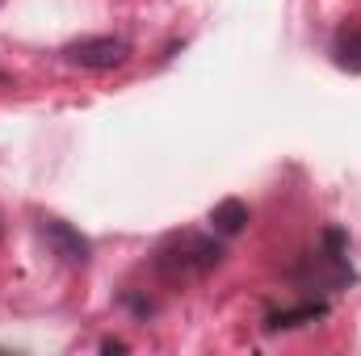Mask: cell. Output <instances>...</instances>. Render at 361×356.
<instances>
[{"label": "cell", "instance_id": "cell-4", "mask_svg": "<svg viewBox=\"0 0 361 356\" xmlns=\"http://www.w3.org/2000/svg\"><path fill=\"white\" fill-rule=\"evenodd\" d=\"M294 281L311 285V289H341V285L353 281V268L345 265V256H336V252H315V256L302 260V268L294 272Z\"/></svg>", "mask_w": 361, "mask_h": 356}, {"label": "cell", "instance_id": "cell-3", "mask_svg": "<svg viewBox=\"0 0 361 356\" xmlns=\"http://www.w3.org/2000/svg\"><path fill=\"white\" fill-rule=\"evenodd\" d=\"M42 239L51 243V252L63 260V265H72V268H85L89 265V256H92V243L72 227V222H63V218H42Z\"/></svg>", "mask_w": 361, "mask_h": 356}, {"label": "cell", "instance_id": "cell-2", "mask_svg": "<svg viewBox=\"0 0 361 356\" xmlns=\"http://www.w3.org/2000/svg\"><path fill=\"white\" fill-rule=\"evenodd\" d=\"M59 55H63V63L85 68V72H114L130 59V42L118 34H89V38L68 42Z\"/></svg>", "mask_w": 361, "mask_h": 356}, {"label": "cell", "instance_id": "cell-5", "mask_svg": "<svg viewBox=\"0 0 361 356\" xmlns=\"http://www.w3.org/2000/svg\"><path fill=\"white\" fill-rule=\"evenodd\" d=\"M244 227H248V205H244L240 197H223V201L210 210V231H214L219 239H235Z\"/></svg>", "mask_w": 361, "mask_h": 356}, {"label": "cell", "instance_id": "cell-6", "mask_svg": "<svg viewBox=\"0 0 361 356\" xmlns=\"http://www.w3.org/2000/svg\"><path fill=\"white\" fill-rule=\"evenodd\" d=\"M328 314V306L324 302H307V306H294V310H273L269 319V331H281V327H302V323H315V319H324Z\"/></svg>", "mask_w": 361, "mask_h": 356}, {"label": "cell", "instance_id": "cell-1", "mask_svg": "<svg viewBox=\"0 0 361 356\" xmlns=\"http://www.w3.org/2000/svg\"><path fill=\"white\" fill-rule=\"evenodd\" d=\"M223 243L210 239V235H197V231H180L169 235L156 252H152V268L169 281V285H185V281H202L210 276L214 268L223 265Z\"/></svg>", "mask_w": 361, "mask_h": 356}, {"label": "cell", "instance_id": "cell-8", "mask_svg": "<svg viewBox=\"0 0 361 356\" xmlns=\"http://www.w3.org/2000/svg\"><path fill=\"white\" fill-rule=\"evenodd\" d=\"M101 352H126V344H122V340H105Z\"/></svg>", "mask_w": 361, "mask_h": 356}, {"label": "cell", "instance_id": "cell-7", "mask_svg": "<svg viewBox=\"0 0 361 356\" xmlns=\"http://www.w3.org/2000/svg\"><path fill=\"white\" fill-rule=\"evenodd\" d=\"M332 55H336V63L345 72H361V30H341Z\"/></svg>", "mask_w": 361, "mask_h": 356}]
</instances>
